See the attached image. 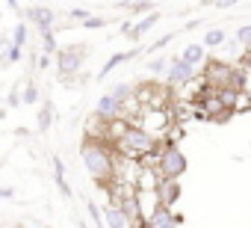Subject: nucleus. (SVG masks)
Wrapping results in <instances>:
<instances>
[{
  "label": "nucleus",
  "instance_id": "nucleus-5",
  "mask_svg": "<svg viewBox=\"0 0 251 228\" xmlns=\"http://www.w3.org/2000/svg\"><path fill=\"white\" fill-rule=\"evenodd\" d=\"M195 107H198V113H201L204 119H213V122H225L230 116V110H225V104L219 101V95L213 89H207L204 95H198L195 98Z\"/></svg>",
  "mask_w": 251,
  "mask_h": 228
},
{
  "label": "nucleus",
  "instance_id": "nucleus-32",
  "mask_svg": "<svg viewBox=\"0 0 251 228\" xmlns=\"http://www.w3.org/2000/svg\"><path fill=\"white\" fill-rule=\"evenodd\" d=\"M21 57H24V51H18V48H9V54H6V65H9V62H21Z\"/></svg>",
  "mask_w": 251,
  "mask_h": 228
},
{
  "label": "nucleus",
  "instance_id": "nucleus-26",
  "mask_svg": "<svg viewBox=\"0 0 251 228\" xmlns=\"http://www.w3.org/2000/svg\"><path fill=\"white\" fill-rule=\"evenodd\" d=\"M86 213H89V219H92L98 228H103V213L98 210V204H95V201H86Z\"/></svg>",
  "mask_w": 251,
  "mask_h": 228
},
{
  "label": "nucleus",
  "instance_id": "nucleus-2",
  "mask_svg": "<svg viewBox=\"0 0 251 228\" xmlns=\"http://www.w3.org/2000/svg\"><path fill=\"white\" fill-rule=\"evenodd\" d=\"M201 80L207 83V89L219 92V89H236L242 92L245 89V71L225 62V59H207L204 68H201Z\"/></svg>",
  "mask_w": 251,
  "mask_h": 228
},
{
  "label": "nucleus",
  "instance_id": "nucleus-12",
  "mask_svg": "<svg viewBox=\"0 0 251 228\" xmlns=\"http://www.w3.org/2000/svg\"><path fill=\"white\" fill-rule=\"evenodd\" d=\"M100 213H103V225H106V228H130V225H133V222H130V216L124 213L115 201H109Z\"/></svg>",
  "mask_w": 251,
  "mask_h": 228
},
{
  "label": "nucleus",
  "instance_id": "nucleus-17",
  "mask_svg": "<svg viewBox=\"0 0 251 228\" xmlns=\"http://www.w3.org/2000/svg\"><path fill=\"white\" fill-rule=\"evenodd\" d=\"M227 42V33L222 30V27H210L207 33H204V42H201V48L207 51V48H222Z\"/></svg>",
  "mask_w": 251,
  "mask_h": 228
},
{
  "label": "nucleus",
  "instance_id": "nucleus-18",
  "mask_svg": "<svg viewBox=\"0 0 251 228\" xmlns=\"http://www.w3.org/2000/svg\"><path fill=\"white\" fill-rule=\"evenodd\" d=\"M50 125H53V104H50V101H45V104H42V110H39V131L45 134Z\"/></svg>",
  "mask_w": 251,
  "mask_h": 228
},
{
  "label": "nucleus",
  "instance_id": "nucleus-8",
  "mask_svg": "<svg viewBox=\"0 0 251 228\" xmlns=\"http://www.w3.org/2000/svg\"><path fill=\"white\" fill-rule=\"evenodd\" d=\"M24 15H27V21L36 24L42 33H53V27H56V12H53L50 6H27Z\"/></svg>",
  "mask_w": 251,
  "mask_h": 228
},
{
  "label": "nucleus",
  "instance_id": "nucleus-14",
  "mask_svg": "<svg viewBox=\"0 0 251 228\" xmlns=\"http://www.w3.org/2000/svg\"><path fill=\"white\" fill-rule=\"evenodd\" d=\"M160 21H163V12H151V15H145L142 21H136V24L130 27L127 39H130V42H139V39H142V36H145V33L151 30V27H157Z\"/></svg>",
  "mask_w": 251,
  "mask_h": 228
},
{
  "label": "nucleus",
  "instance_id": "nucleus-10",
  "mask_svg": "<svg viewBox=\"0 0 251 228\" xmlns=\"http://www.w3.org/2000/svg\"><path fill=\"white\" fill-rule=\"evenodd\" d=\"M121 110H124V107L115 104L109 95H100L98 104H95V119L103 122V125H106V122H115V119H121Z\"/></svg>",
  "mask_w": 251,
  "mask_h": 228
},
{
  "label": "nucleus",
  "instance_id": "nucleus-1",
  "mask_svg": "<svg viewBox=\"0 0 251 228\" xmlns=\"http://www.w3.org/2000/svg\"><path fill=\"white\" fill-rule=\"evenodd\" d=\"M80 154H83V166H86V172L92 175L95 184L109 187V181H115V154H112V148H106V142L86 140Z\"/></svg>",
  "mask_w": 251,
  "mask_h": 228
},
{
  "label": "nucleus",
  "instance_id": "nucleus-35",
  "mask_svg": "<svg viewBox=\"0 0 251 228\" xmlns=\"http://www.w3.org/2000/svg\"><path fill=\"white\" fill-rule=\"evenodd\" d=\"M242 65H245V68H248V71H251V48H248V51H245V54H242Z\"/></svg>",
  "mask_w": 251,
  "mask_h": 228
},
{
  "label": "nucleus",
  "instance_id": "nucleus-13",
  "mask_svg": "<svg viewBox=\"0 0 251 228\" xmlns=\"http://www.w3.org/2000/svg\"><path fill=\"white\" fill-rule=\"evenodd\" d=\"M136 57H142V48H130V51H121V54H112L106 62H103V68L98 71V77L103 80L106 74H112L118 65H124V62H130V59H136Z\"/></svg>",
  "mask_w": 251,
  "mask_h": 228
},
{
  "label": "nucleus",
  "instance_id": "nucleus-9",
  "mask_svg": "<svg viewBox=\"0 0 251 228\" xmlns=\"http://www.w3.org/2000/svg\"><path fill=\"white\" fill-rule=\"evenodd\" d=\"M154 199H157V207H169L172 210V204H177V199H180V181H157V187H154Z\"/></svg>",
  "mask_w": 251,
  "mask_h": 228
},
{
  "label": "nucleus",
  "instance_id": "nucleus-33",
  "mask_svg": "<svg viewBox=\"0 0 251 228\" xmlns=\"http://www.w3.org/2000/svg\"><path fill=\"white\" fill-rule=\"evenodd\" d=\"M48 65H50V57H45V54H42V57H39V62H36V68H42V71H45Z\"/></svg>",
  "mask_w": 251,
  "mask_h": 228
},
{
  "label": "nucleus",
  "instance_id": "nucleus-3",
  "mask_svg": "<svg viewBox=\"0 0 251 228\" xmlns=\"http://www.w3.org/2000/svg\"><path fill=\"white\" fill-rule=\"evenodd\" d=\"M115 148H118L124 157H127V160L142 163L148 154L157 151V137H151L148 131H142V128H136V125H127V131L118 137Z\"/></svg>",
  "mask_w": 251,
  "mask_h": 228
},
{
  "label": "nucleus",
  "instance_id": "nucleus-25",
  "mask_svg": "<svg viewBox=\"0 0 251 228\" xmlns=\"http://www.w3.org/2000/svg\"><path fill=\"white\" fill-rule=\"evenodd\" d=\"M68 18H71V21H77V24H86V21L92 18V12H89V9H83V6H71Z\"/></svg>",
  "mask_w": 251,
  "mask_h": 228
},
{
  "label": "nucleus",
  "instance_id": "nucleus-28",
  "mask_svg": "<svg viewBox=\"0 0 251 228\" xmlns=\"http://www.w3.org/2000/svg\"><path fill=\"white\" fill-rule=\"evenodd\" d=\"M6 107H12V110H15V107H21V86H15V89L9 92V98H6Z\"/></svg>",
  "mask_w": 251,
  "mask_h": 228
},
{
  "label": "nucleus",
  "instance_id": "nucleus-4",
  "mask_svg": "<svg viewBox=\"0 0 251 228\" xmlns=\"http://www.w3.org/2000/svg\"><path fill=\"white\" fill-rule=\"evenodd\" d=\"M186 169H189V160H186V154H183L177 145H163V148H160V157H157V178H163V181H177V178L186 175Z\"/></svg>",
  "mask_w": 251,
  "mask_h": 228
},
{
  "label": "nucleus",
  "instance_id": "nucleus-6",
  "mask_svg": "<svg viewBox=\"0 0 251 228\" xmlns=\"http://www.w3.org/2000/svg\"><path fill=\"white\" fill-rule=\"evenodd\" d=\"M83 59H86V48H59L56 54V68L62 77H71L83 68Z\"/></svg>",
  "mask_w": 251,
  "mask_h": 228
},
{
  "label": "nucleus",
  "instance_id": "nucleus-36",
  "mask_svg": "<svg viewBox=\"0 0 251 228\" xmlns=\"http://www.w3.org/2000/svg\"><path fill=\"white\" fill-rule=\"evenodd\" d=\"M0 119H6V110L3 107H0Z\"/></svg>",
  "mask_w": 251,
  "mask_h": 228
},
{
  "label": "nucleus",
  "instance_id": "nucleus-24",
  "mask_svg": "<svg viewBox=\"0 0 251 228\" xmlns=\"http://www.w3.org/2000/svg\"><path fill=\"white\" fill-rule=\"evenodd\" d=\"M236 45L239 48H251V24H242L236 30Z\"/></svg>",
  "mask_w": 251,
  "mask_h": 228
},
{
  "label": "nucleus",
  "instance_id": "nucleus-11",
  "mask_svg": "<svg viewBox=\"0 0 251 228\" xmlns=\"http://www.w3.org/2000/svg\"><path fill=\"white\" fill-rule=\"evenodd\" d=\"M142 225H145V228H177L175 213H172L169 207H154V210L142 219Z\"/></svg>",
  "mask_w": 251,
  "mask_h": 228
},
{
  "label": "nucleus",
  "instance_id": "nucleus-22",
  "mask_svg": "<svg viewBox=\"0 0 251 228\" xmlns=\"http://www.w3.org/2000/svg\"><path fill=\"white\" fill-rule=\"evenodd\" d=\"M175 36H177V33H166V36H163V39H157V42H154V45H148V48H145V51H142V54H148V57H151V54H157V51H163V48H166V45H172V39H175Z\"/></svg>",
  "mask_w": 251,
  "mask_h": 228
},
{
  "label": "nucleus",
  "instance_id": "nucleus-20",
  "mask_svg": "<svg viewBox=\"0 0 251 228\" xmlns=\"http://www.w3.org/2000/svg\"><path fill=\"white\" fill-rule=\"evenodd\" d=\"M42 51H45V57H50V54H59L56 33H42Z\"/></svg>",
  "mask_w": 251,
  "mask_h": 228
},
{
  "label": "nucleus",
  "instance_id": "nucleus-7",
  "mask_svg": "<svg viewBox=\"0 0 251 228\" xmlns=\"http://www.w3.org/2000/svg\"><path fill=\"white\" fill-rule=\"evenodd\" d=\"M198 74H201V68H192V65H189V62H183L180 57L169 59V68H166V80H169L172 86H183V83H192Z\"/></svg>",
  "mask_w": 251,
  "mask_h": 228
},
{
  "label": "nucleus",
  "instance_id": "nucleus-34",
  "mask_svg": "<svg viewBox=\"0 0 251 228\" xmlns=\"http://www.w3.org/2000/svg\"><path fill=\"white\" fill-rule=\"evenodd\" d=\"M12 196H15L12 187H0V199H12Z\"/></svg>",
  "mask_w": 251,
  "mask_h": 228
},
{
  "label": "nucleus",
  "instance_id": "nucleus-21",
  "mask_svg": "<svg viewBox=\"0 0 251 228\" xmlns=\"http://www.w3.org/2000/svg\"><path fill=\"white\" fill-rule=\"evenodd\" d=\"M39 86L36 83H27V86H21V104H39Z\"/></svg>",
  "mask_w": 251,
  "mask_h": 228
},
{
  "label": "nucleus",
  "instance_id": "nucleus-27",
  "mask_svg": "<svg viewBox=\"0 0 251 228\" xmlns=\"http://www.w3.org/2000/svg\"><path fill=\"white\" fill-rule=\"evenodd\" d=\"M118 9H127V12H148L151 3L145 0V3H118Z\"/></svg>",
  "mask_w": 251,
  "mask_h": 228
},
{
  "label": "nucleus",
  "instance_id": "nucleus-31",
  "mask_svg": "<svg viewBox=\"0 0 251 228\" xmlns=\"http://www.w3.org/2000/svg\"><path fill=\"white\" fill-rule=\"evenodd\" d=\"M103 24H106V18H98V15H92V18H89L83 27H86V30H100Z\"/></svg>",
  "mask_w": 251,
  "mask_h": 228
},
{
  "label": "nucleus",
  "instance_id": "nucleus-19",
  "mask_svg": "<svg viewBox=\"0 0 251 228\" xmlns=\"http://www.w3.org/2000/svg\"><path fill=\"white\" fill-rule=\"evenodd\" d=\"M12 48H18V51L27 48V24L24 21H18L15 30H12Z\"/></svg>",
  "mask_w": 251,
  "mask_h": 228
},
{
  "label": "nucleus",
  "instance_id": "nucleus-29",
  "mask_svg": "<svg viewBox=\"0 0 251 228\" xmlns=\"http://www.w3.org/2000/svg\"><path fill=\"white\" fill-rule=\"evenodd\" d=\"M50 163H53V181H62V178H65V166H62V160H59V157H50Z\"/></svg>",
  "mask_w": 251,
  "mask_h": 228
},
{
  "label": "nucleus",
  "instance_id": "nucleus-30",
  "mask_svg": "<svg viewBox=\"0 0 251 228\" xmlns=\"http://www.w3.org/2000/svg\"><path fill=\"white\" fill-rule=\"evenodd\" d=\"M9 48H12V42L0 36V65H6V54H9Z\"/></svg>",
  "mask_w": 251,
  "mask_h": 228
},
{
  "label": "nucleus",
  "instance_id": "nucleus-23",
  "mask_svg": "<svg viewBox=\"0 0 251 228\" xmlns=\"http://www.w3.org/2000/svg\"><path fill=\"white\" fill-rule=\"evenodd\" d=\"M166 68H169V59H163V57H154V59L148 62V74H154V77L166 74Z\"/></svg>",
  "mask_w": 251,
  "mask_h": 228
},
{
  "label": "nucleus",
  "instance_id": "nucleus-15",
  "mask_svg": "<svg viewBox=\"0 0 251 228\" xmlns=\"http://www.w3.org/2000/svg\"><path fill=\"white\" fill-rule=\"evenodd\" d=\"M180 59H183V62H189L192 68H204V62H207V51L201 48V42H189V45L183 48Z\"/></svg>",
  "mask_w": 251,
  "mask_h": 228
},
{
  "label": "nucleus",
  "instance_id": "nucleus-16",
  "mask_svg": "<svg viewBox=\"0 0 251 228\" xmlns=\"http://www.w3.org/2000/svg\"><path fill=\"white\" fill-rule=\"evenodd\" d=\"M133 89H136V86H130V83H115L106 95H109L115 104H121V107H124L127 101H133Z\"/></svg>",
  "mask_w": 251,
  "mask_h": 228
}]
</instances>
